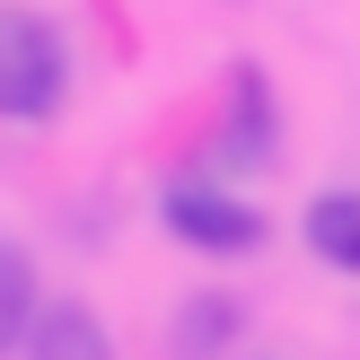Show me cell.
I'll return each instance as SVG.
<instances>
[{"mask_svg": "<svg viewBox=\"0 0 360 360\" xmlns=\"http://www.w3.org/2000/svg\"><path fill=\"white\" fill-rule=\"evenodd\" d=\"M229 334H238V308H229V299H193L185 326H176V360H211Z\"/></svg>", "mask_w": 360, "mask_h": 360, "instance_id": "6", "label": "cell"}, {"mask_svg": "<svg viewBox=\"0 0 360 360\" xmlns=\"http://www.w3.org/2000/svg\"><path fill=\"white\" fill-rule=\"evenodd\" d=\"M308 246L334 273H360V193H316L308 202Z\"/></svg>", "mask_w": 360, "mask_h": 360, "instance_id": "4", "label": "cell"}, {"mask_svg": "<svg viewBox=\"0 0 360 360\" xmlns=\"http://www.w3.org/2000/svg\"><path fill=\"white\" fill-rule=\"evenodd\" d=\"M35 316H44V308H35V264L18 255V246H0V352L27 343Z\"/></svg>", "mask_w": 360, "mask_h": 360, "instance_id": "5", "label": "cell"}, {"mask_svg": "<svg viewBox=\"0 0 360 360\" xmlns=\"http://www.w3.org/2000/svg\"><path fill=\"white\" fill-rule=\"evenodd\" d=\"M70 88V53H62V27L35 9L0 18V115L9 123H44Z\"/></svg>", "mask_w": 360, "mask_h": 360, "instance_id": "1", "label": "cell"}, {"mask_svg": "<svg viewBox=\"0 0 360 360\" xmlns=\"http://www.w3.org/2000/svg\"><path fill=\"white\" fill-rule=\"evenodd\" d=\"M27 360H115V343H105V326L79 299H53L35 316V334H27Z\"/></svg>", "mask_w": 360, "mask_h": 360, "instance_id": "3", "label": "cell"}, {"mask_svg": "<svg viewBox=\"0 0 360 360\" xmlns=\"http://www.w3.org/2000/svg\"><path fill=\"white\" fill-rule=\"evenodd\" d=\"M158 220H167V238L193 246V255H255L264 246V211L246 202V193L211 185V176H176V185L158 193Z\"/></svg>", "mask_w": 360, "mask_h": 360, "instance_id": "2", "label": "cell"}]
</instances>
